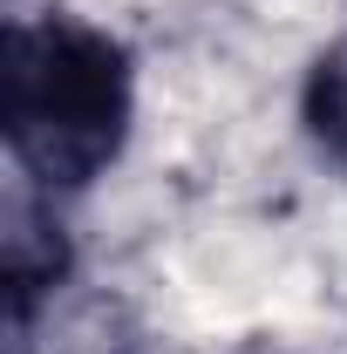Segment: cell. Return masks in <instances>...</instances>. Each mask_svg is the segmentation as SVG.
<instances>
[{
  "label": "cell",
  "instance_id": "7a4b0ae2",
  "mask_svg": "<svg viewBox=\"0 0 347 354\" xmlns=\"http://www.w3.org/2000/svg\"><path fill=\"white\" fill-rule=\"evenodd\" d=\"M306 130L320 136L327 157L347 164V41H334L306 75Z\"/></svg>",
  "mask_w": 347,
  "mask_h": 354
},
{
  "label": "cell",
  "instance_id": "6da1fadb",
  "mask_svg": "<svg viewBox=\"0 0 347 354\" xmlns=\"http://www.w3.org/2000/svg\"><path fill=\"white\" fill-rule=\"evenodd\" d=\"M0 123L14 164L48 191H82L116 164L130 136V55L82 21H21L7 28Z\"/></svg>",
  "mask_w": 347,
  "mask_h": 354
}]
</instances>
